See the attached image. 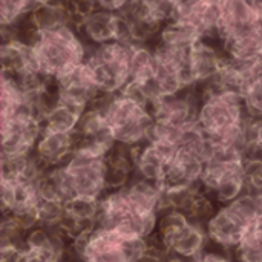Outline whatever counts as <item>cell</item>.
Listing matches in <instances>:
<instances>
[{"mask_svg": "<svg viewBox=\"0 0 262 262\" xmlns=\"http://www.w3.org/2000/svg\"><path fill=\"white\" fill-rule=\"evenodd\" d=\"M37 69L49 80H57L71 69L83 64L89 48L74 26L41 32L32 41Z\"/></svg>", "mask_w": 262, "mask_h": 262, "instance_id": "1", "label": "cell"}, {"mask_svg": "<svg viewBox=\"0 0 262 262\" xmlns=\"http://www.w3.org/2000/svg\"><path fill=\"white\" fill-rule=\"evenodd\" d=\"M201 92V106L196 124L210 141L241 144V127L246 107L241 94L236 92Z\"/></svg>", "mask_w": 262, "mask_h": 262, "instance_id": "2", "label": "cell"}, {"mask_svg": "<svg viewBox=\"0 0 262 262\" xmlns=\"http://www.w3.org/2000/svg\"><path fill=\"white\" fill-rule=\"evenodd\" d=\"M91 107H97L104 114L115 143L132 147L149 141L155 124L150 107L140 104L123 94H100Z\"/></svg>", "mask_w": 262, "mask_h": 262, "instance_id": "3", "label": "cell"}, {"mask_svg": "<svg viewBox=\"0 0 262 262\" xmlns=\"http://www.w3.org/2000/svg\"><path fill=\"white\" fill-rule=\"evenodd\" d=\"M158 216V213L134 204L123 189L112 190L100 200L97 227L114 232L124 239H149L157 232Z\"/></svg>", "mask_w": 262, "mask_h": 262, "instance_id": "4", "label": "cell"}, {"mask_svg": "<svg viewBox=\"0 0 262 262\" xmlns=\"http://www.w3.org/2000/svg\"><path fill=\"white\" fill-rule=\"evenodd\" d=\"M262 216V195L244 192L235 201L220 206L207 221L209 243L223 252L235 250L252 224Z\"/></svg>", "mask_w": 262, "mask_h": 262, "instance_id": "5", "label": "cell"}, {"mask_svg": "<svg viewBox=\"0 0 262 262\" xmlns=\"http://www.w3.org/2000/svg\"><path fill=\"white\" fill-rule=\"evenodd\" d=\"M69 250L80 262H135L147 250V239H124L95 227L72 239Z\"/></svg>", "mask_w": 262, "mask_h": 262, "instance_id": "6", "label": "cell"}, {"mask_svg": "<svg viewBox=\"0 0 262 262\" xmlns=\"http://www.w3.org/2000/svg\"><path fill=\"white\" fill-rule=\"evenodd\" d=\"M134 45L112 41L98 48H89L86 64L91 71L95 89L101 95H117L130 81V58Z\"/></svg>", "mask_w": 262, "mask_h": 262, "instance_id": "7", "label": "cell"}, {"mask_svg": "<svg viewBox=\"0 0 262 262\" xmlns=\"http://www.w3.org/2000/svg\"><path fill=\"white\" fill-rule=\"evenodd\" d=\"M155 236L170 256L184 262L198 258L209 244L206 226L190 221L186 213L173 209L160 213Z\"/></svg>", "mask_w": 262, "mask_h": 262, "instance_id": "8", "label": "cell"}, {"mask_svg": "<svg viewBox=\"0 0 262 262\" xmlns=\"http://www.w3.org/2000/svg\"><path fill=\"white\" fill-rule=\"evenodd\" d=\"M68 177L74 196L101 198L107 192L106 186V157L75 149L69 160L61 164Z\"/></svg>", "mask_w": 262, "mask_h": 262, "instance_id": "9", "label": "cell"}, {"mask_svg": "<svg viewBox=\"0 0 262 262\" xmlns=\"http://www.w3.org/2000/svg\"><path fill=\"white\" fill-rule=\"evenodd\" d=\"M75 29L88 48H98L112 41L132 43L130 29L126 18L121 14L100 8H95L86 17H83Z\"/></svg>", "mask_w": 262, "mask_h": 262, "instance_id": "10", "label": "cell"}, {"mask_svg": "<svg viewBox=\"0 0 262 262\" xmlns=\"http://www.w3.org/2000/svg\"><path fill=\"white\" fill-rule=\"evenodd\" d=\"M2 130V160H12L32 155L41 137V121L17 115L0 121Z\"/></svg>", "mask_w": 262, "mask_h": 262, "instance_id": "11", "label": "cell"}, {"mask_svg": "<svg viewBox=\"0 0 262 262\" xmlns=\"http://www.w3.org/2000/svg\"><path fill=\"white\" fill-rule=\"evenodd\" d=\"M177 149L178 147L155 140L134 146L135 177L161 187Z\"/></svg>", "mask_w": 262, "mask_h": 262, "instance_id": "12", "label": "cell"}, {"mask_svg": "<svg viewBox=\"0 0 262 262\" xmlns=\"http://www.w3.org/2000/svg\"><path fill=\"white\" fill-rule=\"evenodd\" d=\"M227 61V54L218 38H203L189 52V64L195 86L212 80Z\"/></svg>", "mask_w": 262, "mask_h": 262, "instance_id": "13", "label": "cell"}, {"mask_svg": "<svg viewBox=\"0 0 262 262\" xmlns=\"http://www.w3.org/2000/svg\"><path fill=\"white\" fill-rule=\"evenodd\" d=\"M132 147L117 143L112 147V150L107 154L106 157L107 192L121 190L135 178V161H134Z\"/></svg>", "mask_w": 262, "mask_h": 262, "instance_id": "14", "label": "cell"}, {"mask_svg": "<svg viewBox=\"0 0 262 262\" xmlns=\"http://www.w3.org/2000/svg\"><path fill=\"white\" fill-rule=\"evenodd\" d=\"M75 150V140L72 134L41 132L35 146L34 155L46 169L64 164Z\"/></svg>", "mask_w": 262, "mask_h": 262, "instance_id": "15", "label": "cell"}, {"mask_svg": "<svg viewBox=\"0 0 262 262\" xmlns=\"http://www.w3.org/2000/svg\"><path fill=\"white\" fill-rule=\"evenodd\" d=\"M26 23L35 35L41 32H49L60 29L63 26H72L71 11L64 2H51L41 3L32 8L26 15Z\"/></svg>", "mask_w": 262, "mask_h": 262, "instance_id": "16", "label": "cell"}, {"mask_svg": "<svg viewBox=\"0 0 262 262\" xmlns=\"http://www.w3.org/2000/svg\"><path fill=\"white\" fill-rule=\"evenodd\" d=\"M0 61H2V72L9 75H18L26 71L37 69L32 45L23 40H11L2 43Z\"/></svg>", "mask_w": 262, "mask_h": 262, "instance_id": "17", "label": "cell"}, {"mask_svg": "<svg viewBox=\"0 0 262 262\" xmlns=\"http://www.w3.org/2000/svg\"><path fill=\"white\" fill-rule=\"evenodd\" d=\"M203 38L204 35L196 26L177 18L173 21L166 23L161 28L158 38L154 45H161V46L177 48V49H190Z\"/></svg>", "mask_w": 262, "mask_h": 262, "instance_id": "18", "label": "cell"}, {"mask_svg": "<svg viewBox=\"0 0 262 262\" xmlns=\"http://www.w3.org/2000/svg\"><path fill=\"white\" fill-rule=\"evenodd\" d=\"M100 200L95 196H72L64 204V216L74 221L81 232L97 227V218L100 213Z\"/></svg>", "mask_w": 262, "mask_h": 262, "instance_id": "19", "label": "cell"}, {"mask_svg": "<svg viewBox=\"0 0 262 262\" xmlns=\"http://www.w3.org/2000/svg\"><path fill=\"white\" fill-rule=\"evenodd\" d=\"M83 114L84 112L77 111L64 103L55 101V104L45 114L41 120V127L45 132L72 134L77 130Z\"/></svg>", "mask_w": 262, "mask_h": 262, "instance_id": "20", "label": "cell"}, {"mask_svg": "<svg viewBox=\"0 0 262 262\" xmlns=\"http://www.w3.org/2000/svg\"><path fill=\"white\" fill-rule=\"evenodd\" d=\"M158 60L152 45H134L130 58V81L146 84L157 72Z\"/></svg>", "mask_w": 262, "mask_h": 262, "instance_id": "21", "label": "cell"}, {"mask_svg": "<svg viewBox=\"0 0 262 262\" xmlns=\"http://www.w3.org/2000/svg\"><path fill=\"white\" fill-rule=\"evenodd\" d=\"M233 253L235 262H262V216L252 224Z\"/></svg>", "mask_w": 262, "mask_h": 262, "instance_id": "22", "label": "cell"}, {"mask_svg": "<svg viewBox=\"0 0 262 262\" xmlns=\"http://www.w3.org/2000/svg\"><path fill=\"white\" fill-rule=\"evenodd\" d=\"M146 12L160 25H166L178 18L180 0H141Z\"/></svg>", "mask_w": 262, "mask_h": 262, "instance_id": "23", "label": "cell"}, {"mask_svg": "<svg viewBox=\"0 0 262 262\" xmlns=\"http://www.w3.org/2000/svg\"><path fill=\"white\" fill-rule=\"evenodd\" d=\"M32 0H0L2 26L20 23L34 8Z\"/></svg>", "mask_w": 262, "mask_h": 262, "instance_id": "24", "label": "cell"}, {"mask_svg": "<svg viewBox=\"0 0 262 262\" xmlns=\"http://www.w3.org/2000/svg\"><path fill=\"white\" fill-rule=\"evenodd\" d=\"M243 100L246 114L253 118L262 120V74L247 83L243 91Z\"/></svg>", "mask_w": 262, "mask_h": 262, "instance_id": "25", "label": "cell"}, {"mask_svg": "<svg viewBox=\"0 0 262 262\" xmlns=\"http://www.w3.org/2000/svg\"><path fill=\"white\" fill-rule=\"evenodd\" d=\"M69 249V247H68ZM68 249L60 247H25L20 262H61Z\"/></svg>", "mask_w": 262, "mask_h": 262, "instance_id": "26", "label": "cell"}, {"mask_svg": "<svg viewBox=\"0 0 262 262\" xmlns=\"http://www.w3.org/2000/svg\"><path fill=\"white\" fill-rule=\"evenodd\" d=\"M244 178H246V192L262 195V161L246 158L244 164Z\"/></svg>", "mask_w": 262, "mask_h": 262, "instance_id": "27", "label": "cell"}, {"mask_svg": "<svg viewBox=\"0 0 262 262\" xmlns=\"http://www.w3.org/2000/svg\"><path fill=\"white\" fill-rule=\"evenodd\" d=\"M95 6L104 11H111L115 14H123L138 0H94Z\"/></svg>", "mask_w": 262, "mask_h": 262, "instance_id": "28", "label": "cell"}, {"mask_svg": "<svg viewBox=\"0 0 262 262\" xmlns=\"http://www.w3.org/2000/svg\"><path fill=\"white\" fill-rule=\"evenodd\" d=\"M190 262H233L227 255L226 252H209L206 249L204 253H201L198 258H195L193 261Z\"/></svg>", "mask_w": 262, "mask_h": 262, "instance_id": "29", "label": "cell"}, {"mask_svg": "<svg viewBox=\"0 0 262 262\" xmlns=\"http://www.w3.org/2000/svg\"><path fill=\"white\" fill-rule=\"evenodd\" d=\"M167 262H184L183 259H178V258H173V256H170V259Z\"/></svg>", "mask_w": 262, "mask_h": 262, "instance_id": "30", "label": "cell"}]
</instances>
